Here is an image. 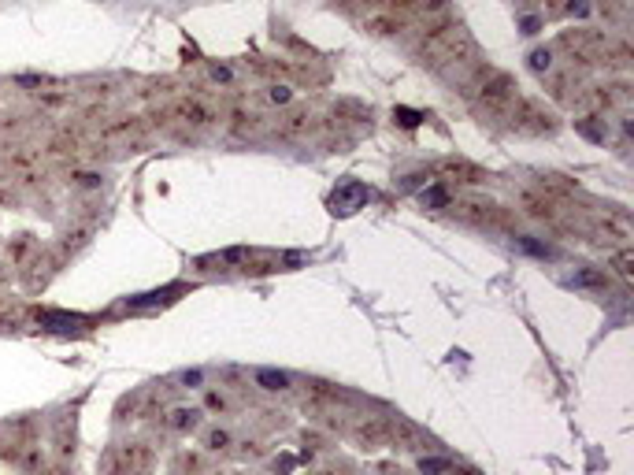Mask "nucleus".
Listing matches in <instances>:
<instances>
[{
    "label": "nucleus",
    "instance_id": "f257e3e1",
    "mask_svg": "<svg viewBox=\"0 0 634 475\" xmlns=\"http://www.w3.org/2000/svg\"><path fill=\"white\" fill-rule=\"evenodd\" d=\"M108 472L112 475H145L149 472V453L137 450V445H123L108 456Z\"/></svg>",
    "mask_w": 634,
    "mask_h": 475
},
{
    "label": "nucleus",
    "instance_id": "f03ea898",
    "mask_svg": "<svg viewBox=\"0 0 634 475\" xmlns=\"http://www.w3.org/2000/svg\"><path fill=\"white\" fill-rule=\"evenodd\" d=\"M364 200H367V186H364V182H356V178H349V182H342V186L334 189L330 208H334V212H342V216H349V212H356Z\"/></svg>",
    "mask_w": 634,
    "mask_h": 475
},
{
    "label": "nucleus",
    "instance_id": "7ed1b4c3",
    "mask_svg": "<svg viewBox=\"0 0 634 475\" xmlns=\"http://www.w3.org/2000/svg\"><path fill=\"white\" fill-rule=\"evenodd\" d=\"M386 438H390V424L386 419H367L360 427V442H367V445H382Z\"/></svg>",
    "mask_w": 634,
    "mask_h": 475
},
{
    "label": "nucleus",
    "instance_id": "20e7f679",
    "mask_svg": "<svg viewBox=\"0 0 634 475\" xmlns=\"http://www.w3.org/2000/svg\"><path fill=\"white\" fill-rule=\"evenodd\" d=\"M256 382H260L263 390H286V386H290V375H286V371L260 368V371H256Z\"/></svg>",
    "mask_w": 634,
    "mask_h": 475
},
{
    "label": "nucleus",
    "instance_id": "39448f33",
    "mask_svg": "<svg viewBox=\"0 0 634 475\" xmlns=\"http://www.w3.org/2000/svg\"><path fill=\"white\" fill-rule=\"evenodd\" d=\"M41 323L52 327V331H71V327H82V316H63V312H41Z\"/></svg>",
    "mask_w": 634,
    "mask_h": 475
},
{
    "label": "nucleus",
    "instance_id": "423d86ee",
    "mask_svg": "<svg viewBox=\"0 0 634 475\" xmlns=\"http://www.w3.org/2000/svg\"><path fill=\"white\" fill-rule=\"evenodd\" d=\"M171 294H178V286H167V290H156V294H141V297H130L126 305L130 308H149V305H160V301H167Z\"/></svg>",
    "mask_w": 634,
    "mask_h": 475
},
{
    "label": "nucleus",
    "instance_id": "0eeeda50",
    "mask_svg": "<svg viewBox=\"0 0 634 475\" xmlns=\"http://www.w3.org/2000/svg\"><path fill=\"white\" fill-rule=\"evenodd\" d=\"M449 468H453V464H449L445 456H423V461H419V472L423 475H442Z\"/></svg>",
    "mask_w": 634,
    "mask_h": 475
},
{
    "label": "nucleus",
    "instance_id": "6e6552de",
    "mask_svg": "<svg viewBox=\"0 0 634 475\" xmlns=\"http://www.w3.org/2000/svg\"><path fill=\"white\" fill-rule=\"evenodd\" d=\"M567 286H604V275L601 271H578V275L567 279Z\"/></svg>",
    "mask_w": 634,
    "mask_h": 475
},
{
    "label": "nucleus",
    "instance_id": "1a4fd4ad",
    "mask_svg": "<svg viewBox=\"0 0 634 475\" xmlns=\"http://www.w3.org/2000/svg\"><path fill=\"white\" fill-rule=\"evenodd\" d=\"M171 424L178 427V431H186V427H197V424H200V413H197V408H178Z\"/></svg>",
    "mask_w": 634,
    "mask_h": 475
},
{
    "label": "nucleus",
    "instance_id": "9d476101",
    "mask_svg": "<svg viewBox=\"0 0 634 475\" xmlns=\"http://www.w3.org/2000/svg\"><path fill=\"white\" fill-rule=\"evenodd\" d=\"M423 205L427 208H445L449 205V194L442 186H430V189H423Z\"/></svg>",
    "mask_w": 634,
    "mask_h": 475
},
{
    "label": "nucleus",
    "instance_id": "9b49d317",
    "mask_svg": "<svg viewBox=\"0 0 634 475\" xmlns=\"http://www.w3.org/2000/svg\"><path fill=\"white\" fill-rule=\"evenodd\" d=\"M519 249L535 253V257H553V249H549V245H538V242H530V238H519Z\"/></svg>",
    "mask_w": 634,
    "mask_h": 475
},
{
    "label": "nucleus",
    "instance_id": "f8f14e48",
    "mask_svg": "<svg viewBox=\"0 0 634 475\" xmlns=\"http://www.w3.org/2000/svg\"><path fill=\"white\" fill-rule=\"evenodd\" d=\"M530 67H535V71H545V67H549V52H545V49L530 52Z\"/></svg>",
    "mask_w": 634,
    "mask_h": 475
},
{
    "label": "nucleus",
    "instance_id": "ddd939ff",
    "mask_svg": "<svg viewBox=\"0 0 634 475\" xmlns=\"http://www.w3.org/2000/svg\"><path fill=\"white\" fill-rule=\"evenodd\" d=\"M397 119H401V123H404V126H416V123H419V119H423V115H419V112H408V108H397Z\"/></svg>",
    "mask_w": 634,
    "mask_h": 475
},
{
    "label": "nucleus",
    "instance_id": "4468645a",
    "mask_svg": "<svg viewBox=\"0 0 634 475\" xmlns=\"http://www.w3.org/2000/svg\"><path fill=\"white\" fill-rule=\"evenodd\" d=\"M615 268H620L623 275H631V253H620V257H615Z\"/></svg>",
    "mask_w": 634,
    "mask_h": 475
},
{
    "label": "nucleus",
    "instance_id": "2eb2a0df",
    "mask_svg": "<svg viewBox=\"0 0 634 475\" xmlns=\"http://www.w3.org/2000/svg\"><path fill=\"white\" fill-rule=\"evenodd\" d=\"M226 442H231V435H226V431H215V435H211V445H215V450H223Z\"/></svg>",
    "mask_w": 634,
    "mask_h": 475
},
{
    "label": "nucleus",
    "instance_id": "dca6fc26",
    "mask_svg": "<svg viewBox=\"0 0 634 475\" xmlns=\"http://www.w3.org/2000/svg\"><path fill=\"white\" fill-rule=\"evenodd\" d=\"M271 100H290V89L286 86H274L271 89Z\"/></svg>",
    "mask_w": 634,
    "mask_h": 475
},
{
    "label": "nucleus",
    "instance_id": "f3484780",
    "mask_svg": "<svg viewBox=\"0 0 634 475\" xmlns=\"http://www.w3.org/2000/svg\"><path fill=\"white\" fill-rule=\"evenodd\" d=\"M242 257H245V249H226L223 253V260H242Z\"/></svg>",
    "mask_w": 634,
    "mask_h": 475
},
{
    "label": "nucleus",
    "instance_id": "a211bd4d",
    "mask_svg": "<svg viewBox=\"0 0 634 475\" xmlns=\"http://www.w3.org/2000/svg\"><path fill=\"white\" fill-rule=\"evenodd\" d=\"M538 30V19H523V34H535Z\"/></svg>",
    "mask_w": 634,
    "mask_h": 475
}]
</instances>
